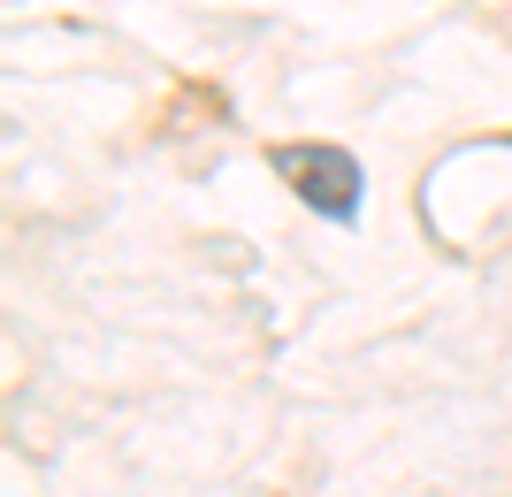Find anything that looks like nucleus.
<instances>
[{
    "instance_id": "f257e3e1",
    "label": "nucleus",
    "mask_w": 512,
    "mask_h": 497,
    "mask_svg": "<svg viewBox=\"0 0 512 497\" xmlns=\"http://www.w3.org/2000/svg\"><path fill=\"white\" fill-rule=\"evenodd\" d=\"M276 176L314 207V215L360 222V161L337 146H276Z\"/></svg>"
}]
</instances>
